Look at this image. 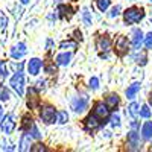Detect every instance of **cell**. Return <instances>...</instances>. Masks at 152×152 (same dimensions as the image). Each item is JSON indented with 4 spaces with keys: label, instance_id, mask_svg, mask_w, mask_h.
Listing matches in <instances>:
<instances>
[{
    "label": "cell",
    "instance_id": "cell-24",
    "mask_svg": "<svg viewBox=\"0 0 152 152\" xmlns=\"http://www.w3.org/2000/svg\"><path fill=\"white\" fill-rule=\"evenodd\" d=\"M110 3H111V0H97V8H99V11L105 12V11L108 9Z\"/></svg>",
    "mask_w": 152,
    "mask_h": 152
},
{
    "label": "cell",
    "instance_id": "cell-32",
    "mask_svg": "<svg viewBox=\"0 0 152 152\" xmlns=\"http://www.w3.org/2000/svg\"><path fill=\"white\" fill-rule=\"evenodd\" d=\"M90 87L93 88V90H96V88L99 87V79L97 78H91L90 79Z\"/></svg>",
    "mask_w": 152,
    "mask_h": 152
},
{
    "label": "cell",
    "instance_id": "cell-3",
    "mask_svg": "<svg viewBox=\"0 0 152 152\" xmlns=\"http://www.w3.org/2000/svg\"><path fill=\"white\" fill-rule=\"evenodd\" d=\"M72 108L75 110V113H84L87 108H88V99L84 96V97H73L72 99Z\"/></svg>",
    "mask_w": 152,
    "mask_h": 152
},
{
    "label": "cell",
    "instance_id": "cell-36",
    "mask_svg": "<svg viewBox=\"0 0 152 152\" xmlns=\"http://www.w3.org/2000/svg\"><path fill=\"white\" fill-rule=\"evenodd\" d=\"M131 126H132V128L135 129V128H137V126H138V125H137V120H132V122H131Z\"/></svg>",
    "mask_w": 152,
    "mask_h": 152
},
{
    "label": "cell",
    "instance_id": "cell-26",
    "mask_svg": "<svg viewBox=\"0 0 152 152\" xmlns=\"http://www.w3.org/2000/svg\"><path fill=\"white\" fill-rule=\"evenodd\" d=\"M134 59L138 62V64H142V66L146 64V55H145V52H137V55L134 56Z\"/></svg>",
    "mask_w": 152,
    "mask_h": 152
},
{
    "label": "cell",
    "instance_id": "cell-40",
    "mask_svg": "<svg viewBox=\"0 0 152 152\" xmlns=\"http://www.w3.org/2000/svg\"><path fill=\"white\" fill-rule=\"evenodd\" d=\"M151 3H152V0H151Z\"/></svg>",
    "mask_w": 152,
    "mask_h": 152
},
{
    "label": "cell",
    "instance_id": "cell-14",
    "mask_svg": "<svg viewBox=\"0 0 152 152\" xmlns=\"http://www.w3.org/2000/svg\"><path fill=\"white\" fill-rule=\"evenodd\" d=\"M97 49L104 50V52H108V50L111 49V40L108 37H100L99 41H97Z\"/></svg>",
    "mask_w": 152,
    "mask_h": 152
},
{
    "label": "cell",
    "instance_id": "cell-30",
    "mask_svg": "<svg viewBox=\"0 0 152 152\" xmlns=\"http://www.w3.org/2000/svg\"><path fill=\"white\" fill-rule=\"evenodd\" d=\"M145 46L148 49H152V32H149L146 37H145Z\"/></svg>",
    "mask_w": 152,
    "mask_h": 152
},
{
    "label": "cell",
    "instance_id": "cell-9",
    "mask_svg": "<svg viewBox=\"0 0 152 152\" xmlns=\"http://www.w3.org/2000/svg\"><path fill=\"white\" fill-rule=\"evenodd\" d=\"M108 114H110L108 107H107V105H104L102 102H99V104H96V105H94V116H97L100 120L107 119V117H108Z\"/></svg>",
    "mask_w": 152,
    "mask_h": 152
},
{
    "label": "cell",
    "instance_id": "cell-16",
    "mask_svg": "<svg viewBox=\"0 0 152 152\" xmlns=\"http://www.w3.org/2000/svg\"><path fill=\"white\" fill-rule=\"evenodd\" d=\"M142 135L145 140H151L152 138V122H145L142 128Z\"/></svg>",
    "mask_w": 152,
    "mask_h": 152
},
{
    "label": "cell",
    "instance_id": "cell-34",
    "mask_svg": "<svg viewBox=\"0 0 152 152\" xmlns=\"http://www.w3.org/2000/svg\"><path fill=\"white\" fill-rule=\"evenodd\" d=\"M44 84H46L44 81H38V82H37V85H38V88H44Z\"/></svg>",
    "mask_w": 152,
    "mask_h": 152
},
{
    "label": "cell",
    "instance_id": "cell-35",
    "mask_svg": "<svg viewBox=\"0 0 152 152\" xmlns=\"http://www.w3.org/2000/svg\"><path fill=\"white\" fill-rule=\"evenodd\" d=\"M53 70H55L53 66H49V67H47V72H49V73H53Z\"/></svg>",
    "mask_w": 152,
    "mask_h": 152
},
{
    "label": "cell",
    "instance_id": "cell-28",
    "mask_svg": "<svg viewBox=\"0 0 152 152\" xmlns=\"http://www.w3.org/2000/svg\"><path fill=\"white\" fill-rule=\"evenodd\" d=\"M59 47L61 49H75L76 47V43H73V41H62L59 44Z\"/></svg>",
    "mask_w": 152,
    "mask_h": 152
},
{
    "label": "cell",
    "instance_id": "cell-18",
    "mask_svg": "<svg viewBox=\"0 0 152 152\" xmlns=\"http://www.w3.org/2000/svg\"><path fill=\"white\" fill-rule=\"evenodd\" d=\"M119 96L117 94H110L108 97H107V107H110V108H116L117 105H119Z\"/></svg>",
    "mask_w": 152,
    "mask_h": 152
},
{
    "label": "cell",
    "instance_id": "cell-1",
    "mask_svg": "<svg viewBox=\"0 0 152 152\" xmlns=\"http://www.w3.org/2000/svg\"><path fill=\"white\" fill-rule=\"evenodd\" d=\"M143 15H145L143 11L140 8H135V6L126 9L123 12V18H125V23L126 24H135V23H138V21L143 18Z\"/></svg>",
    "mask_w": 152,
    "mask_h": 152
},
{
    "label": "cell",
    "instance_id": "cell-38",
    "mask_svg": "<svg viewBox=\"0 0 152 152\" xmlns=\"http://www.w3.org/2000/svg\"><path fill=\"white\" fill-rule=\"evenodd\" d=\"M20 2H21L23 5H26V3H29V2H31V0H20Z\"/></svg>",
    "mask_w": 152,
    "mask_h": 152
},
{
    "label": "cell",
    "instance_id": "cell-6",
    "mask_svg": "<svg viewBox=\"0 0 152 152\" xmlns=\"http://www.w3.org/2000/svg\"><path fill=\"white\" fill-rule=\"evenodd\" d=\"M128 47H129V41L126 37H119L117 41H116V52L119 55H125L128 52Z\"/></svg>",
    "mask_w": 152,
    "mask_h": 152
},
{
    "label": "cell",
    "instance_id": "cell-17",
    "mask_svg": "<svg viewBox=\"0 0 152 152\" xmlns=\"http://www.w3.org/2000/svg\"><path fill=\"white\" fill-rule=\"evenodd\" d=\"M31 149V135L23 134L21 142H20V151H29Z\"/></svg>",
    "mask_w": 152,
    "mask_h": 152
},
{
    "label": "cell",
    "instance_id": "cell-39",
    "mask_svg": "<svg viewBox=\"0 0 152 152\" xmlns=\"http://www.w3.org/2000/svg\"><path fill=\"white\" fill-rule=\"evenodd\" d=\"M149 105H151V107H152V94H151V96H149Z\"/></svg>",
    "mask_w": 152,
    "mask_h": 152
},
{
    "label": "cell",
    "instance_id": "cell-10",
    "mask_svg": "<svg viewBox=\"0 0 152 152\" xmlns=\"http://www.w3.org/2000/svg\"><path fill=\"white\" fill-rule=\"evenodd\" d=\"M143 43V32L140 29H134L132 31V40H131V44L134 46V49H140Z\"/></svg>",
    "mask_w": 152,
    "mask_h": 152
},
{
    "label": "cell",
    "instance_id": "cell-7",
    "mask_svg": "<svg viewBox=\"0 0 152 152\" xmlns=\"http://www.w3.org/2000/svg\"><path fill=\"white\" fill-rule=\"evenodd\" d=\"M0 128H2V131H3L5 134H11L12 131H14V128H15V122H14V119H12V116H6V117H3Z\"/></svg>",
    "mask_w": 152,
    "mask_h": 152
},
{
    "label": "cell",
    "instance_id": "cell-22",
    "mask_svg": "<svg viewBox=\"0 0 152 152\" xmlns=\"http://www.w3.org/2000/svg\"><path fill=\"white\" fill-rule=\"evenodd\" d=\"M11 99V93L5 85H0V100H9Z\"/></svg>",
    "mask_w": 152,
    "mask_h": 152
},
{
    "label": "cell",
    "instance_id": "cell-25",
    "mask_svg": "<svg viewBox=\"0 0 152 152\" xmlns=\"http://www.w3.org/2000/svg\"><path fill=\"white\" fill-rule=\"evenodd\" d=\"M29 135L32 137V138H41V134H40V131H38V128H37V125L35 123H32L31 125V132H29Z\"/></svg>",
    "mask_w": 152,
    "mask_h": 152
},
{
    "label": "cell",
    "instance_id": "cell-15",
    "mask_svg": "<svg viewBox=\"0 0 152 152\" xmlns=\"http://www.w3.org/2000/svg\"><path fill=\"white\" fill-rule=\"evenodd\" d=\"M100 125V122H99V117L97 116H88L87 119H85V126L87 128H91V129H96L97 126Z\"/></svg>",
    "mask_w": 152,
    "mask_h": 152
},
{
    "label": "cell",
    "instance_id": "cell-8",
    "mask_svg": "<svg viewBox=\"0 0 152 152\" xmlns=\"http://www.w3.org/2000/svg\"><path fill=\"white\" fill-rule=\"evenodd\" d=\"M24 55H26V44L24 43H18V44H15L14 47L11 49V56L14 59H20Z\"/></svg>",
    "mask_w": 152,
    "mask_h": 152
},
{
    "label": "cell",
    "instance_id": "cell-31",
    "mask_svg": "<svg viewBox=\"0 0 152 152\" xmlns=\"http://www.w3.org/2000/svg\"><path fill=\"white\" fill-rule=\"evenodd\" d=\"M111 125L113 126H120V117H119V114H113V116H111Z\"/></svg>",
    "mask_w": 152,
    "mask_h": 152
},
{
    "label": "cell",
    "instance_id": "cell-23",
    "mask_svg": "<svg viewBox=\"0 0 152 152\" xmlns=\"http://www.w3.org/2000/svg\"><path fill=\"white\" fill-rule=\"evenodd\" d=\"M138 116H142L143 119H149V117H151V110H149V107H148V105H143V107L140 108V111H138Z\"/></svg>",
    "mask_w": 152,
    "mask_h": 152
},
{
    "label": "cell",
    "instance_id": "cell-33",
    "mask_svg": "<svg viewBox=\"0 0 152 152\" xmlns=\"http://www.w3.org/2000/svg\"><path fill=\"white\" fill-rule=\"evenodd\" d=\"M31 151H35V152H37V151H47V149H46L43 145H34V146L31 148Z\"/></svg>",
    "mask_w": 152,
    "mask_h": 152
},
{
    "label": "cell",
    "instance_id": "cell-2",
    "mask_svg": "<svg viewBox=\"0 0 152 152\" xmlns=\"http://www.w3.org/2000/svg\"><path fill=\"white\" fill-rule=\"evenodd\" d=\"M9 85L12 87V90H14L18 96H23L24 94V76H23V73L21 72H17L11 78Z\"/></svg>",
    "mask_w": 152,
    "mask_h": 152
},
{
    "label": "cell",
    "instance_id": "cell-29",
    "mask_svg": "<svg viewBox=\"0 0 152 152\" xmlns=\"http://www.w3.org/2000/svg\"><path fill=\"white\" fill-rule=\"evenodd\" d=\"M119 14H120V6H119V5H116V6H114V8L111 9V12H110V17H111V18H116Z\"/></svg>",
    "mask_w": 152,
    "mask_h": 152
},
{
    "label": "cell",
    "instance_id": "cell-11",
    "mask_svg": "<svg viewBox=\"0 0 152 152\" xmlns=\"http://www.w3.org/2000/svg\"><path fill=\"white\" fill-rule=\"evenodd\" d=\"M128 142H129V146L132 151H137L138 149V143H140V135H138L137 131H131L128 134Z\"/></svg>",
    "mask_w": 152,
    "mask_h": 152
},
{
    "label": "cell",
    "instance_id": "cell-5",
    "mask_svg": "<svg viewBox=\"0 0 152 152\" xmlns=\"http://www.w3.org/2000/svg\"><path fill=\"white\" fill-rule=\"evenodd\" d=\"M41 67H43V62H41V59H38V58H32L28 62V72L32 76H37L38 73H40Z\"/></svg>",
    "mask_w": 152,
    "mask_h": 152
},
{
    "label": "cell",
    "instance_id": "cell-37",
    "mask_svg": "<svg viewBox=\"0 0 152 152\" xmlns=\"http://www.w3.org/2000/svg\"><path fill=\"white\" fill-rule=\"evenodd\" d=\"M2 116H3V108H2V105H0V119H2Z\"/></svg>",
    "mask_w": 152,
    "mask_h": 152
},
{
    "label": "cell",
    "instance_id": "cell-21",
    "mask_svg": "<svg viewBox=\"0 0 152 152\" xmlns=\"http://www.w3.org/2000/svg\"><path fill=\"white\" fill-rule=\"evenodd\" d=\"M82 18H84L85 26H91V12L88 11L87 8L82 9Z\"/></svg>",
    "mask_w": 152,
    "mask_h": 152
},
{
    "label": "cell",
    "instance_id": "cell-27",
    "mask_svg": "<svg viewBox=\"0 0 152 152\" xmlns=\"http://www.w3.org/2000/svg\"><path fill=\"white\" fill-rule=\"evenodd\" d=\"M70 8L69 6H64V5H61L59 8H58V12H61V17H69L70 15Z\"/></svg>",
    "mask_w": 152,
    "mask_h": 152
},
{
    "label": "cell",
    "instance_id": "cell-12",
    "mask_svg": "<svg viewBox=\"0 0 152 152\" xmlns=\"http://www.w3.org/2000/svg\"><path fill=\"white\" fill-rule=\"evenodd\" d=\"M70 59H72V53L70 52H62V53H59L56 56V64L66 67V66L70 64Z\"/></svg>",
    "mask_w": 152,
    "mask_h": 152
},
{
    "label": "cell",
    "instance_id": "cell-20",
    "mask_svg": "<svg viewBox=\"0 0 152 152\" xmlns=\"http://www.w3.org/2000/svg\"><path fill=\"white\" fill-rule=\"evenodd\" d=\"M138 111H140V107H138L137 102H132L129 107H128V113H129V116H132L134 119L138 116Z\"/></svg>",
    "mask_w": 152,
    "mask_h": 152
},
{
    "label": "cell",
    "instance_id": "cell-13",
    "mask_svg": "<svg viewBox=\"0 0 152 152\" xmlns=\"http://www.w3.org/2000/svg\"><path fill=\"white\" fill-rule=\"evenodd\" d=\"M140 88H142L140 82H134V84H131V85L128 87V90H126V97H128V99H134L135 94L140 91Z\"/></svg>",
    "mask_w": 152,
    "mask_h": 152
},
{
    "label": "cell",
    "instance_id": "cell-4",
    "mask_svg": "<svg viewBox=\"0 0 152 152\" xmlns=\"http://www.w3.org/2000/svg\"><path fill=\"white\" fill-rule=\"evenodd\" d=\"M40 116H41L43 122H46V123H55V120H56V111L52 107H44V108H41Z\"/></svg>",
    "mask_w": 152,
    "mask_h": 152
},
{
    "label": "cell",
    "instance_id": "cell-19",
    "mask_svg": "<svg viewBox=\"0 0 152 152\" xmlns=\"http://www.w3.org/2000/svg\"><path fill=\"white\" fill-rule=\"evenodd\" d=\"M67 120H69V114H67V111H59V113H56V122H58L59 125L67 123Z\"/></svg>",
    "mask_w": 152,
    "mask_h": 152
}]
</instances>
